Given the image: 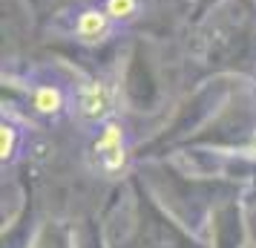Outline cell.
<instances>
[{"instance_id":"1","label":"cell","mask_w":256,"mask_h":248,"mask_svg":"<svg viewBox=\"0 0 256 248\" xmlns=\"http://www.w3.org/2000/svg\"><path fill=\"white\" fill-rule=\"evenodd\" d=\"M124 32V26H118L110 15L101 9V3H81V6H72L66 12V35L81 44V47L98 49L110 44L112 38H118Z\"/></svg>"},{"instance_id":"2","label":"cell","mask_w":256,"mask_h":248,"mask_svg":"<svg viewBox=\"0 0 256 248\" xmlns=\"http://www.w3.org/2000/svg\"><path fill=\"white\" fill-rule=\"evenodd\" d=\"M72 107L75 113L84 118V121H92V124H104L112 118V110H116V87L110 78L104 75H95V78H86L75 87L72 93Z\"/></svg>"},{"instance_id":"3","label":"cell","mask_w":256,"mask_h":248,"mask_svg":"<svg viewBox=\"0 0 256 248\" xmlns=\"http://www.w3.org/2000/svg\"><path fill=\"white\" fill-rule=\"evenodd\" d=\"M92 156L98 167L104 170V173H118V170H124L130 159V130L124 121H118V118H110L101 124V130L95 133L92 139Z\"/></svg>"},{"instance_id":"4","label":"cell","mask_w":256,"mask_h":248,"mask_svg":"<svg viewBox=\"0 0 256 248\" xmlns=\"http://www.w3.org/2000/svg\"><path fill=\"white\" fill-rule=\"evenodd\" d=\"M72 104V93L60 81H35L29 87V107L40 118L55 121L60 118Z\"/></svg>"},{"instance_id":"5","label":"cell","mask_w":256,"mask_h":248,"mask_svg":"<svg viewBox=\"0 0 256 248\" xmlns=\"http://www.w3.org/2000/svg\"><path fill=\"white\" fill-rule=\"evenodd\" d=\"M101 9H104L118 26H132L136 21L144 18V0H98Z\"/></svg>"},{"instance_id":"6","label":"cell","mask_w":256,"mask_h":248,"mask_svg":"<svg viewBox=\"0 0 256 248\" xmlns=\"http://www.w3.org/2000/svg\"><path fill=\"white\" fill-rule=\"evenodd\" d=\"M20 142H24V130L3 118V127H0V153H3V165H12L14 159L20 156Z\"/></svg>"},{"instance_id":"7","label":"cell","mask_w":256,"mask_h":248,"mask_svg":"<svg viewBox=\"0 0 256 248\" xmlns=\"http://www.w3.org/2000/svg\"><path fill=\"white\" fill-rule=\"evenodd\" d=\"M250 153H254V156H256V139H254V144H250Z\"/></svg>"}]
</instances>
